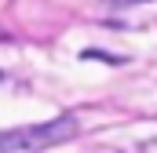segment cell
Returning <instances> with one entry per match:
<instances>
[{"mask_svg": "<svg viewBox=\"0 0 157 153\" xmlns=\"http://www.w3.org/2000/svg\"><path fill=\"white\" fill-rule=\"evenodd\" d=\"M73 135H77V120L73 117H55L48 124L0 131V153H40V150H51V146L73 139Z\"/></svg>", "mask_w": 157, "mask_h": 153, "instance_id": "6da1fadb", "label": "cell"}, {"mask_svg": "<svg viewBox=\"0 0 157 153\" xmlns=\"http://www.w3.org/2000/svg\"><path fill=\"white\" fill-rule=\"evenodd\" d=\"M84 58H99V62H113V66L121 62L117 55H106V51H95V47H88V51H84Z\"/></svg>", "mask_w": 157, "mask_h": 153, "instance_id": "7a4b0ae2", "label": "cell"}, {"mask_svg": "<svg viewBox=\"0 0 157 153\" xmlns=\"http://www.w3.org/2000/svg\"><path fill=\"white\" fill-rule=\"evenodd\" d=\"M106 4H117V7H132V4H150V0H106Z\"/></svg>", "mask_w": 157, "mask_h": 153, "instance_id": "3957f363", "label": "cell"}]
</instances>
